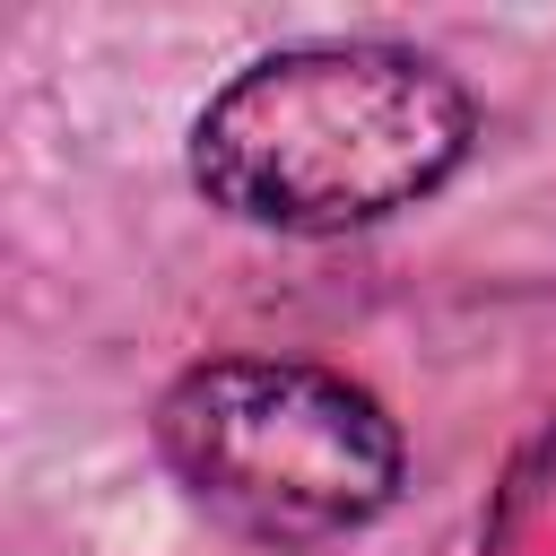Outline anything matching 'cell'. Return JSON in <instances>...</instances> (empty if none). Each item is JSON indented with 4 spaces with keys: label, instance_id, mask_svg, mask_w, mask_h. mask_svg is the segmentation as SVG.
I'll return each instance as SVG.
<instances>
[{
    "label": "cell",
    "instance_id": "cell-2",
    "mask_svg": "<svg viewBox=\"0 0 556 556\" xmlns=\"http://www.w3.org/2000/svg\"><path fill=\"white\" fill-rule=\"evenodd\" d=\"M156 452L191 504L261 547H321L400 495V426L374 391L287 356L191 365L156 408Z\"/></svg>",
    "mask_w": 556,
    "mask_h": 556
},
{
    "label": "cell",
    "instance_id": "cell-1",
    "mask_svg": "<svg viewBox=\"0 0 556 556\" xmlns=\"http://www.w3.org/2000/svg\"><path fill=\"white\" fill-rule=\"evenodd\" d=\"M469 87L408 43H295L235 70L191 122V182L278 235H348L417 208L469 156Z\"/></svg>",
    "mask_w": 556,
    "mask_h": 556
}]
</instances>
